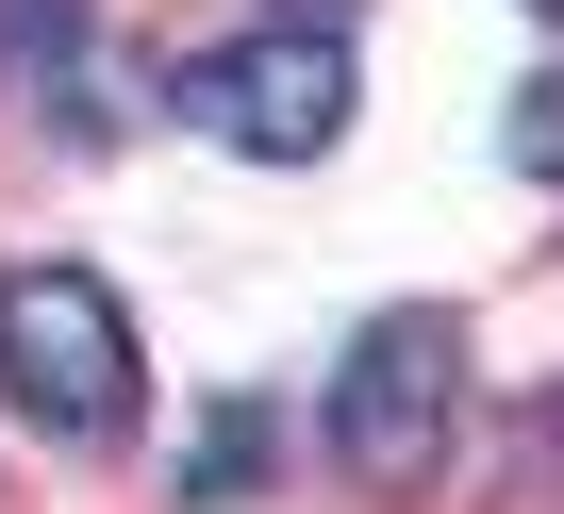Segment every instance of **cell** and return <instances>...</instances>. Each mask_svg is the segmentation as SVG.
<instances>
[{
  "label": "cell",
  "instance_id": "cell-1",
  "mask_svg": "<svg viewBox=\"0 0 564 514\" xmlns=\"http://www.w3.org/2000/svg\"><path fill=\"white\" fill-rule=\"evenodd\" d=\"M0 398L51 448H117L150 415V365H133V316L100 266H0Z\"/></svg>",
  "mask_w": 564,
  "mask_h": 514
},
{
  "label": "cell",
  "instance_id": "cell-2",
  "mask_svg": "<svg viewBox=\"0 0 564 514\" xmlns=\"http://www.w3.org/2000/svg\"><path fill=\"white\" fill-rule=\"evenodd\" d=\"M448 431H465V316H432V299L366 316L349 365H333V464L382 481V497H415L448 464Z\"/></svg>",
  "mask_w": 564,
  "mask_h": 514
},
{
  "label": "cell",
  "instance_id": "cell-3",
  "mask_svg": "<svg viewBox=\"0 0 564 514\" xmlns=\"http://www.w3.org/2000/svg\"><path fill=\"white\" fill-rule=\"evenodd\" d=\"M166 100H183L216 150H249V166H316V150L349 133V51H333L316 18H265V34L183 51V67H166Z\"/></svg>",
  "mask_w": 564,
  "mask_h": 514
},
{
  "label": "cell",
  "instance_id": "cell-4",
  "mask_svg": "<svg viewBox=\"0 0 564 514\" xmlns=\"http://www.w3.org/2000/svg\"><path fill=\"white\" fill-rule=\"evenodd\" d=\"M84 51V0H0V100H18V84H51Z\"/></svg>",
  "mask_w": 564,
  "mask_h": 514
},
{
  "label": "cell",
  "instance_id": "cell-5",
  "mask_svg": "<svg viewBox=\"0 0 564 514\" xmlns=\"http://www.w3.org/2000/svg\"><path fill=\"white\" fill-rule=\"evenodd\" d=\"M183 481H199V497H249V481H265V398H232V415L199 431V464H183Z\"/></svg>",
  "mask_w": 564,
  "mask_h": 514
},
{
  "label": "cell",
  "instance_id": "cell-6",
  "mask_svg": "<svg viewBox=\"0 0 564 514\" xmlns=\"http://www.w3.org/2000/svg\"><path fill=\"white\" fill-rule=\"evenodd\" d=\"M514 166H531V183H564V67H531V84H514Z\"/></svg>",
  "mask_w": 564,
  "mask_h": 514
},
{
  "label": "cell",
  "instance_id": "cell-7",
  "mask_svg": "<svg viewBox=\"0 0 564 514\" xmlns=\"http://www.w3.org/2000/svg\"><path fill=\"white\" fill-rule=\"evenodd\" d=\"M531 18H564V0H531Z\"/></svg>",
  "mask_w": 564,
  "mask_h": 514
}]
</instances>
